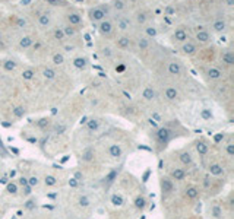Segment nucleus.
Listing matches in <instances>:
<instances>
[{"instance_id":"nucleus-1","label":"nucleus","mask_w":234,"mask_h":219,"mask_svg":"<svg viewBox=\"0 0 234 219\" xmlns=\"http://www.w3.org/2000/svg\"><path fill=\"white\" fill-rule=\"evenodd\" d=\"M110 13H111L110 5H100V6H94V7H91L88 10V18H89V20L94 25H97L98 22L105 19Z\"/></svg>"},{"instance_id":"nucleus-2","label":"nucleus","mask_w":234,"mask_h":219,"mask_svg":"<svg viewBox=\"0 0 234 219\" xmlns=\"http://www.w3.org/2000/svg\"><path fill=\"white\" fill-rule=\"evenodd\" d=\"M97 29H98V32H100L101 37L108 38V37H111V35L114 34V31H116L114 22L111 20L110 16H107L105 19H103L101 22H98V24H97Z\"/></svg>"},{"instance_id":"nucleus-3","label":"nucleus","mask_w":234,"mask_h":219,"mask_svg":"<svg viewBox=\"0 0 234 219\" xmlns=\"http://www.w3.org/2000/svg\"><path fill=\"white\" fill-rule=\"evenodd\" d=\"M181 51L186 54V56H193L198 53V46H196V42L190 41V39H187L186 42L181 44Z\"/></svg>"},{"instance_id":"nucleus-4","label":"nucleus","mask_w":234,"mask_h":219,"mask_svg":"<svg viewBox=\"0 0 234 219\" xmlns=\"http://www.w3.org/2000/svg\"><path fill=\"white\" fill-rule=\"evenodd\" d=\"M167 70H168V73L170 75H173V76H179V75H181V72H183V67H181V63H179V61H170L168 63V66H167Z\"/></svg>"},{"instance_id":"nucleus-5","label":"nucleus","mask_w":234,"mask_h":219,"mask_svg":"<svg viewBox=\"0 0 234 219\" xmlns=\"http://www.w3.org/2000/svg\"><path fill=\"white\" fill-rule=\"evenodd\" d=\"M173 38H174L177 42L183 44V42H186L187 39H189V35H187V32H186L184 28H177V29L174 31V34H173Z\"/></svg>"},{"instance_id":"nucleus-6","label":"nucleus","mask_w":234,"mask_h":219,"mask_svg":"<svg viewBox=\"0 0 234 219\" xmlns=\"http://www.w3.org/2000/svg\"><path fill=\"white\" fill-rule=\"evenodd\" d=\"M170 136H171V130L167 129V127H162V129H159V130L157 131V137H158V140L162 142V143H167V142L170 140Z\"/></svg>"},{"instance_id":"nucleus-7","label":"nucleus","mask_w":234,"mask_h":219,"mask_svg":"<svg viewBox=\"0 0 234 219\" xmlns=\"http://www.w3.org/2000/svg\"><path fill=\"white\" fill-rule=\"evenodd\" d=\"M206 75H208L209 79H212V80H218V79L222 78V72H221V69L215 67V66H211V67L206 70Z\"/></svg>"},{"instance_id":"nucleus-8","label":"nucleus","mask_w":234,"mask_h":219,"mask_svg":"<svg viewBox=\"0 0 234 219\" xmlns=\"http://www.w3.org/2000/svg\"><path fill=\"white\" fill-rule=\"evenodd\" d=\"M212 29H214L215 32H218V34L225 32V29H227V22H225L224 19H217L214 24H212Z\"/></svg>"},{"instance_id":"nucleus-9","label":"nucleus","mask_w":234,"mask_h":219,"mask_svg":"<svg viewBox=\"0 0 234 219\" xmlns=\"http://www.w3.org/2000/svg\"><path fill=\"white\" fill-rule=\"evenodd\" d=\"M142 97H144L146 101H152V99H155L157 92H155V89H154L152 86H146L145 89H144V92H142Z\"/></svg>"},{"instance_id":"nucleus-10","label":"nucleus","mask_w":234,"mask_h":219,"mask_svg":"<svg viewBox=\"0 0 234 219\" xmlns=\"http://www.w3.org/2000/svg\"><path fill=\"white\" fill-rule=\"evenodd\" d=\"M164 95H166V98L168 101H174L179 97V91L176 89V88H173V86H168L166 89V92H164Z\"/></svg>"},{"instance_id":"nucleus-11","label":"nucleus","mask_w":234,"mask_h":219,"mask_svg":"<svg viewBox=\"0 0 234 219\" xmlns=\"http://www.w3.org/2000/svg\"><path fill=\"white\" fill-rule=\"evenodd\" d=\"M161 187H162V191H166V193H171L173 188H174V184H173V181L168 180V178H162V181H161Z\"/></svg>"},{"instance_id":"nucleus-12","label":"nucleus","mask_w":234,"mask_h":219,"mask_svg":"<svg viewBox=\"0 0 234 219\" xmlns=\"http://www.w3.org/2000/svg\"><path fill=\"white\" fill-rule=\"evenodd\" d=\"M73 64H75L76 69H86L88 60H86L85 57H76V58L73 60Z\"/></svg>"},{"instance_id":"nucleus-13","label":"nucleus","mask_w":234,"mask_h":219,"mask_svg":"<svg viewBox=\"0 0 234 219\" xmlns=\"http://www.w3.org/2000/svg\"><path fill=\"white\" fill-rule=\"evenodd\" d=\"M56 70L53 69V67H44V70H42V76L47 79V80H51V79H54L56 78Z\"/></svg>"},{"instance_id":"nucleus-14","label":"nucleus","mask_w":234,"mask_h":219,"mask_svg":"<svg viewBox=\"0 0 234 219\" xmlns=\"http://www.w3.org/2000/svg\"><path fill=\"white\" fill-rule=\"evenodd\" d=\"M108 152H110V155H111L113 158H119V156H122V148H120L119 145H111L110 149H108Z\"/></svg>"},{"instance_id":"nucleus-15","label":"nucleus","mask_w":234,"mask_h":219,"mask_svg":"<svg viewBox=\"0 0 234 219\" xmlns=\"http://www.w3.org/2000/svg\"><path fill=\"white\" fill-rule=\"evenodd\" d=\"M171 177L174 178V180H184V177H186V172L181 169V168H176V169H173V172H171Z\"/></svg>"},{"instance_id":"nucleus-16","label":"nucleus","mask_w":234,"mask_h":219,"mask_svg":"<svg viewBox=\"0 0 234 219\" xmlns=\"http://www.w3.org/2000/svg\"><path fill=\"white\" fill-rule=\"evenodd\" d=\"M34 76H35V70L34 69H25L22 72V79L23 80H31V79H34Z\"/></svg>"},{"instance_id":"nucleus-17","label":"nucleus","mask_w":234,"mask_h":219,"mask_svg":"<svg viewBox=\"0 0 234 219\" xmlns=\"http://www.w3.org/2000/svg\"><path fill=\"white\" fill-rule=\"evenodd\" d=\"M186 196L189 197V199H196V197L199 196V190L196 187H189L186 190Z\"/></svg>"},{"instance_id":"nucleus-18","label":"nucleus","mask_w":234,"mask_h":219,"mask_svg":"<svg viewBox=\"0 0 234 219\" xmlns=\"http://www.w3.org/2000/svg\"><path fill=\"white\" fill-rule=\"evenodd\" d=\"M209 172L212 175H221L222 174V167L218 165V164H214V165L209 167Z\"/></svg>"},{"instance_id":"nucleus-19","label":"nucleus","mask_w":234,"mask_h":219,"mask_svg":"<svg viewBox=\"0 0 234 219\" xmlns=\"http://www.w3.org/2000/svg\"><path fill=\"white\" fill-rule=\"evenodd\" d=\"M180 161H181L184 165H190V164H192V156H190V153H189V152H183L181 155H180Z\"/></svg>"},{"instance_id":"nucleus-20","label":"nucleus","mask_w":234,"mask_h":219,"mask_svg":"<svg viewBox=\"0 0 234 219\" xmlns=\"http://www.w3.org/2000/svg\"><path fill=\"white\" fill-rule=\"evenodd\" d=\"M92 158H94V150H92V149H86V150L83 152V155H82V159L86 161V162H89Z\"/></svg>"},{"instance_id":"nucleus-21","label":"nucleus","mask_w":234,"mask_h":219,"mask_svg":"<svg viewBox=\"0 0 234 219\" xmlns=\"http://www.w3.org/2000/svg\"><path fill=\"white\" fill-rule=\"evenodd\" d=\"M196 149H198V152H199V155H205V153L208 152V146H206L203 142H199V143L196 145Z\"/></svg>"},{"instance_id":"nucleus-22","label":"nucleus","mask_w":234,"mask_h":219,"mask_svg":"<svg viewBox=\"0 0 234 219\" xmlns=\"http://www.w3.org/2000/svg\"><path fill=\"white\" fill-rule=\"evenodd\" d=\"M63 61H64V57H63L62 53H56V54L53 56V63H54V64L59 66V64H62Z\"/></svg>"},{"instance_id":"nucleus-23","label":"nucleus","mask_w":234,"mask_h":219,"mask_svg":"<svg viewBox=\"0 0 234 219\" xmlns=\"http://www.w3.org/2000/svg\"><path fill=\"white\" fill-rule=\"evenodd\" d=\"M98 126H100V121H98V120H94V118H92V120H89V121H88V129H89L91 131L97 130V129H98Z\"/></svg>"},{"instance_id":"nucleus-24","label":"nucleus","mask_w":234,"mask_h":219,"mask_svg":"<svg viewBox=\"0 0 234 219\" xmlns=\"http://www.w3.org/2000/svg\"><path fill=\"white\" fill-rule=\"evenodd\" d=\"M111 202H113V205H116V206H122V205H123V199H122V196H119V194H114V196L111 197Z\"/></svg>"},{"instance_id":"nucleus-25","label":"nucleus","mask_w":234,"mask_h":219,"mask_svg":"<svg viewBox=\"0 0 234 219\" xmlns=\"http://www.w3.org/2000/svg\"><path fill=\"white\" fill-rule=\"evenodd\" d=\"M44 2L47 5H50V6H62V5H66L64 0H44Z\"/></svg>"},{"instance_id":"nucleus-26","label":"nucleus","mask_w":234,"mask_h":219,"mask_svg":"<svg viewBox=\"0 0 234 219\" xmlns=\"http://www.w3.org/2000/svg\"><path fill=\"white\" fill-rule=\"evenodd\" d=\"M135 205H136V207H139V209L145 207V199H144V197H138V199L135 200Z\"/></svg>"},{"instance_id":"nucleus-27","label":"nucleus","mask_w":234,"mask_h":219,"mask_svg":"<svg viewBox=\"0 0 234 219\" xmlns=\"http://www.w3.org/2000/svg\"><path fill=\"white\" fill-rule=\"evenodd\" d=\"M57 181H56V177H53V175H47L45 177V184L47 186H54Z\"/></svg>"},{"instance_id":"nucleus-28","label":"nucleus","mask_w":234,"mask_h":219,"mask_svg":"<svg viewBox=\"0 0 234 219\" xmlns=\"http://www.w3.org/2000/svg\"><path fill=\"white\" fill-rule=\"evenodd\" d=\"M212 215H214L215 218H221V215H222L221 207H220V206H214V207H212Z\"/></svg>"},{"instance_id":"nucleus-29","label":"nucleus","mask_w":234,"mask_h":219,"mask_svg":"<svg viewBox=\"0 0 234 219\" xmlns=\"http://www.w3.org/2000/svg\"><path fill=\"white\" fill-rule=\"evenodd\" d=\"M13 113H15V116H16V117H22V116H23V113H25V110H23L22 107H16V108L13 110Z\"/></svg>"},{"instance_id":"nucleus-30","label":"nucleus","mask_w":234,"mask_h":219,"mask_svg":"<svg viewBox=\"0 0 234 219\" xmlns=\"http://www.w3.org/2000/svg\"><path fill=\"white\" fill-rule=\"evenodd\" d=\"M79 205H81V206H83V207H85V206H88V205H89V199H88L86 196H82L81 199H79Z\"/></svg>"},{"instance_id":"nucleus-31","label":"nucleus","mask_w":234,"mask_h":219,"mask_svg":"<svg viewBox=\"0 0 234 219\" xmlns=\"http://www.w3.org/2000/svg\"><path fill=\"white\" fill-rule=\"evenodd\" d=\"M64 130H66V126H64V124H57V126H56V133H57V135L64 133Z\"/></svg>"},{"instance_id":"nucleus-32","label":"nucleus","mask_w":234,"mask_h":219,"mask_svg":"<svg viewBox=\"0 0 234 219\" xmlns=\"http://www.w3.org/2000/svg\"><path fill=\"white\" fill-rule=\"evenodd\" d=\"M37 184H38V178H37V177H31V178L28 180V186H29V187H35Z\"/></svg>"},{"instance_id":"nucleus-33","label":"nucleus","mask_w":234,"mask_h":219,"mask_svg":"<svg viewBox=\"0 0 234 219\" xmlns=\"http://www.w3.org/2000/svg\"><path fill=\"white\" fill-rule=\"evenodd\" d=\"M8 191L9 193H16L18 191V187H16V184H13V183H10V184H8Z\"/></svg>"},{"instance_id":"nucleus-34","label":"nucleus","mask_w":234,"mask_h":219,"mask_svg":"<svg viewBox=\"0 0 234 219\" xmlns=\"http://www.w3.org/2000/svg\"><path fill=\"white\" fill-rule=\"evenodd\" d=\"M116 175H117V171H113V172H110V174H108V177H107V181H108V183H111V181H113V180L116 178Z\"/></svg>"},{"instance_id":"nucleus-35","label":"nucleus","mask_w":234,"mask_h":219,"mask_svg":"<svg viewBox=\"0 0 234 219\" xmlns=\"http://www.w3.org/2000/svg\"><path fill=\"white\" fill-rule=\"evenodd\" d=\"M227 152H228V155H230V156L234 155V145H233V143H230V145L227 146Z\"/></svg>"},{"instance_id":"nucleus-36","label":"nucleus","mask_w":234,"mask_h":219,"mask_svg":"<svg viewBox=\"0 0 234 219\" xmlns=\"http://www.w3.org/2000/svg\"><path fill=\"white\" fill-rule=\"evenodd\" d=\"M69 186H70V187H76V186H78V180H76V178H70V180H69Z\"/></svg>"},{"instance_id":"nucleus-37","label":"nucleus","mask_w":234,"mask_h":219,"mask_svg":"<svg viewBox=\"0 0 234 219\" xmlns=\"http://www.w3.org/2000/svg\"><path fill=\"white\" fill-rule=\"evenodd\" d=\"M202 117H203V118H211V111H208V110H203V111H202Z\"/></svg>"},{"instance_id":"nucleus-38","label":"nucleus","mask_w":234,"mask_h":219,"mask_svg":"<svg viewBox=\"0 0 234 219\" xmlns=\"http://www.w3.org/2000/svg\"><path fill=\"white\" fill-rule=\"evenodd\" d=\"M47 124H49V121H47L45 118H42V120H40V121H38V126H40V127H45Z\"/></svg>"},{"instance_id":"nucleus-39","label":"nucleus","mask_w":234,"mask_h":219,"mask_svg":"<svg viewBox=\"0 0 234 219\" xmlns=\"http://www.w3.org/2000/svg\"><path fill=\"white\" fill-rule=\"evenodd\" d=\"M19 183H21L23 187H25V186H28V180H27V178H23V177L21 178V181H19Z\"/></svg>"},{"instance_id":"nucleus-40","label":"nucleus","mask_w":234,"mask_h":219,"mask_svg":"<svg viewBox=\"0 0 234 219\" xmlns=\"http://www.w3.org/2000/svg\"><path fill=\"white\" fill-rule=\"evenodd\" d=\"M23 193H25V194H29V193H31V187H29V186H25V190H23Z\"/></svg>"},{"instance_id":"nucleus-41","label":"nucleus","mask_w":234,"mask_h":219,"mask_svg":"<svg viewBox=\"0 0 234 219\" xmlns=\"http://www.w3.org/2000/svg\"><path fill=\"white\" fill-rule=\"evenodd\" d=\"M214 139H215V142H220V140H222V135H217Z\"/></svg>"},{"instance_id":"nucleus-42","label":"nucleus","mask_w":234,"mask_h":219,"mask_svg":"<svg viewBox=\"0 0 234 219\" xmlns=\"http://www.w3.org/2000/svg\"><path fill=\"white\" fill-rule=\"evenodd\" d=\"M81 177H82V175H81V172H76V175H75V178H76V180H79Z\"/></svg>"},{"instance_id":"nucleus-43","label":"nucleus","mask_w":234,"mask_h":219,"mask_svg":"<svg viewBox=\"0 0 234 219\" xmlns=\"http://www.w3.org/2000/svg\"><path fill=\"white\" fill-rule=\"evenodd\" d=\"M0 145H2V142H0Z\"/></svg>"}]
</instances>
